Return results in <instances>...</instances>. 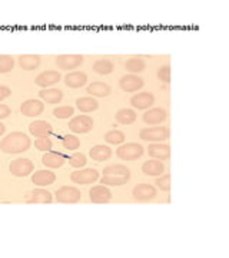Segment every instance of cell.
Listing matches in <instances>:
<instances>
[{"instance_id": "26", "label": "cell", "mask_w": 229, "mask_h": 258, "mask_svg": "<svg viewBox=\"0 0 229 258\" xmlns=\"http://www.w3.org/2000/svg\"><path fill=\"white\" fill-rule=\"evenodd\" d=\"M53 201L52 198V194L49 192L47 189H42V188H37L35 189L32 195H30V200L29 204H50Z\"/></svg>"}, {"instance_id": "17", "label": "cell", "mask_w": 229, "mask_h": 258, "mask_svg": "<svg viewBox=\"0 0 229 258\" xmlns=\"http://www.w3.org/2000/svg\"><path fill=\"white\" fill-rule=\"evenodd\" d=\"M168 118V113L162 108H152L145 112L143 115V122L147 125H159Z\"/></svg>"}, {"instance_id": "29", "label": "cell", "mask_w": 229, "mask_h": 258, "mask_svg": "<svg viewBox=\"0 0 229 258\" xmlns=\"http://www.w3.org/2000/svg\"><path fill=\"white\" fill-rule=\"evenodd\" d=\"M125 68H126L128 72H132V75H135L139 74V72H143L145 68H146V63H145V60H142V57L133 56V57H130L129 60H126Z\"/></svg>"}, {"instance_id": "12", "label": "cell", "mask_w": 229, "mask_h": 258, "mask_svg": "<svg viewBox=\"0 0 229 258\" xmlns=\"http://www.w3.org/2000/svg\"><path fill=\"white\" fill-rule=\"evenodd\" d=\"M43 111H45L43 102L37 101V99H28V101L23 102L22 106H20V112H22L25 116H30V118L39 116Z\"/></svg>"}, {"instance_id": "20", "label": "cell", "mask_w": 229, "mask_h": 258, "mask_svg": "<svg viewBox=\"0 0 229 258\" xmlns=\"http://www.w3.org/2000/svg\"><path fill=\"white\" fill-rule=\"evenodd\" d=\"M18 62L23 71H35L42 63V57L39 55H20Z\"/></svg>"}, {"instance_id": "8", "label": "cell", "mask_w": 229, "mask_h": 258, "mask_svg": "<svg viewBox=\"0 0 229 258\" xmlns=\"http://www.w3.org/2000/svg\"><path fill=\"white\" fill-rule=\"evenodd\" d=\"M69 129L74 134H88L93 129V119L88 115L74 116L73 119L69 122Z\"/></svg>"}, {"instance_id": "2", "label": "cell", "mask_w": 229, "mask_h": 258, "mask_svg": "<svg viewBox=\"0 0 229 258\" xmlns=\"http://www.w3.org/2000/svg\"><path fill=\"white\" fill-rule=\"evenodd\" d=\"M35 169V164L28 159V158H18L15 161H12L9 165V171L12 175L19 176V178H25L30 175Z\"/></svg>"}, {"instance_id": "28", "label": "cell", "mask_w": 229, "mask_h": 258, "mask_svg": "<svg viewBox=\"0 0 229 258\" xmlns=\"http://www.w3.org/2000/svg\"><path fill=\"white\" fill-rule=\"evenodd\" d=\"M115 118H116L118 123H120V125H130V123H133L136 120L137 115L133 109L125 108V109H120V111L116 112Z\"/></svg>"}, {"instance_id": "16", "label": "cell", "mask_w": 229, "mask_h": 258, "mask_svg": "<svg viewBox=\"0 0 229 258\" xmlns=\"http://www.w3.org/2000/svg\"><path fill=\"white\" fill-rule=\"evenodd\" d=\"M155 103V96L150 92H140L130 98V105L136 109H147Z\"/></svg>"}, {"instance_id": "5", "label": "cell", "mask_w": 229, "mask_h": 258, "mask_svg": "<svg viewBox=\"0 0 229 258\" xmlns=\"http://www.w3.org/2000/svg\"><path fill=\"white\" fill-rule=\"evenodd\" d=\"M57 203L62 204H76L81 201L82 198V192L74 188V186H62L59 188L55 194Z\"/></svg>"}, {"instance_id": "1", "label": "cell", "mask_w": 229, "mask_h": 258, "mask_svg": "<svg viewBox=\"0 0 229 258\" xmlns=\"http://www.w3.org/2000/svg\"><path fill=\"white\" fill-rule=\"evenodd\" d=\"M32 145V141L23 132H12L8 137L2 139L0 151L5 154H20L26 152Z\"/></svg>"}, {"instance_id": "23", "label": "cell", "mask_w": 229, "mask_h": 258, "mask_svg": "<svg viewBox=\"0 0 229 258\" xmlns=\"http://www.w3.org/2000/svg\"><path fill=\"white\" fill-rule=\"evenodd\" d=\"M86 92L98 98H106L112 93V88L105 82H93L86 88Z\"/></svg>"}, {"instance_id": "14", "label": "cell", "mask_w": 229, "mask_h": 258, "mask_svg": "<svg viewBox=\"0 0 229 258\" xmlns=\"http://www.w3.org/2000/svg\"><path fill=\"white\" fill-rule=\"evenodd\" d=\"M147 154L149 157H152L154 159L158 161H166L171 158V147L168 144H158L154 142L147 147Z\"/></svg>"}, {"instance_id": "11", "label": "cell", "mask_w": 229, "mask_h": 258, "mask_svg": "<svg viewBox=\"0 0 229 258\" xmlns=\"http://www.w3.org/2000/svg\"><path fill=\"white\" fill-rule=\"evenodd\" d=\"M89 198L95 204H106L112 200V192L108 186L102 184L98 186H92V189L89 191Z\"/></svg>"}, {"instance_id": "22", "label": "cell", "mask_w": 229, "mask_h": 258, "mask_svg": "<svg viewBox=\"0 0 229 258\" xmlns=\"http://www.w3.org/2000/svg\"><path fill=\"white\" fill-rule=\"evenodd\" d=\"M86 82H88V75L85 74V72H70V74H67L64 76L66 86H69L72 89L82 88Z\"/></svg>"}, {"instance_id": "27", "label": "cell", "mask_w": 229, "mask_h": 258, "mask_svg": "<svg viewBox=\"0 0 229 258\" xmlns=\"http://www.w3.org/2000/svg\"><path fill=\"white\" fill-rule=\"evenodd\" d=\"M76 108L81 112L89 113V112L96 111V109L99 108V103H98L96 99L86 96V98H79V99L76 101Z\"/></svg>"}, {"instance_id": "13", "label": "cell", "mask_w": 229, "mask_h": 258, "mask_svg": "<svg viewBox=\"0 0 229 258\" xmlns=\"http://www.w3.org/2000/svg\"><path fill=\"white\" fill-rule=\"evenodd\" d=\"M60 79H62V74L60 72H57V71H46V72H42V74L37 75L36 79H35V83H36L37 86L46 89V88H49V86L59 82Z\"/></svg>"}, {"instance_id": "3", "label": "cell", "mask_w": 229, "mask_h": 258, "mask_svg": "<svg viewBox=\"0 0 229 258\" xmlns=\"http://www.w3.org/2000/svg\"><path fill=\"white\" fill-rule=\"evenodd\" d=\"M145 149L140 144H125V145H120L116 151V155L122 159V161H136L139 158L142 157L145 152Z\"/></svg>"}, {"instance_id": "24", "label": "cell", "mask_w": 229, "mask_h": 258, "mask_svg": "<svg viewBox=\"0 0 229 258\" xmlns=\"http://www.w3.org/2000/svg\"><path fill=\"white\" fill-rule=\"evenodd\" d=\"M89 155L93 161L103 162V161H108L112 157V149L106 145H96L89 151Z\"/></svg>"}, {"instance_id": "7", "label": "cell", "mask_w": 229, "mask_h": 258, "mask_svg": "<svg viewBox=\"0 0 229 258\" xmlns=\"http://www.w3.org/2000/svg\"><path fill=\"white\" fill-rule=\"evenodd\" d=\"M85 57L82 55H59L56 56V66L60 71H73L83 63Z\"/></svg>"}, {"instance_id": "37", "label": "cell", "mask_w": 229, "mask_h": 258, "mask_svg": "<svg viewBox=\"0 0 229 258\" xmlns=\"http://www.w3.org/2000/svg\"><path fill=\"white\" fill-rule=\"evenodd\" d=\"M86 162H88V159L82 152H73L72 157L69 158V165H72L73 168H79V169L86 165Z\"/></svg>"}, {"instance_id": "25", "label": "cell", "mask_w": 229, "mask_h": 258, "mask_svg": "<svg viewBox=\"0 0 229 258\" xmlns=\"http://www.w3.org/2000/svg\"><path fill=\"white\" fill-rule=\"evenodd\" d=\"M39 96L46 103H59L63 99V92L60 89H42Z\"/></svg>"}, {"instance_id": "43", "label": "cell", "mask_w": 229, "mask_h": 258, "mask_svg": "<svg viewBox=\"0 0 229 258\" xmlns=\"http://www.w3.org/2000/svg\"><path fill=\"white\" fill-rule=\"evenodd\" d=\"M5 132H6V126H5V125H3V123L0 122V137H2V135H3Z\"/></svg>"}, {"instance_id": "32", "label": "cell", "mask_w": 229, "mask_h": 258, "mask_svg": "<svg viewBox=\"0 0 229 258\" xmlns=\"http://www.w3.org/2000/svg\"><path fill=\"white\" fill-rule=\"evenodd\" d=\"M129 176H116V175H103L101 178V182L103 185H109V186H119L129 182Z\"/></svg>"}, {"instance_id": "30", "label": "cell", "mask_w": 229, "mask_h": 258, "mask_svg": "<svg viewBox=\"0 0 229 258\" xmlns=\"http://www.w3.org/2000/svg\"><path fill=\"white\" fill-rule=\"evenodd\" d=\"M103 175H116V176H129L130 178V171L129 168L120 164H113V165L106 166L103 169Z\"/></svg>"}, {"instance_id": "21", "label": "cell", "mask_w": 229, "mask_h": 258, "mask_svg": "<svg viewBox=\"0 0 229 258\" xmlns=\"http://www.w3.org/2000/svg\"><path fill=\"white\" fill-rule=\"evenodd\" d=\"M56 181V175L52 171H37L32 175V182L36 186H47Z\"/></svg>"}, {"instance_id": "33", "label": "cell", "mask_w": 229, "mask_h": 258, "mask_svg": "<svg viewBox=\"0 0 229 258\" xmlns=\"http://www.w3.org/2000/svg\"><path fill=\"white\" fill-rule=\"evenodd\" d=\"M105 141H106L108 144H112V145H119V144H123V142H125V134L120 132V131L113 129V131L106 132Z\"/></svg>"}, {"instance_id": "10", "label": "cell", "mask_w": 229, "mask_h": 258, "mask_svg": "<svg viewBox=\"0 0 229 258\" xmlns=\"http://www.w3.org/2000/svg\"><path fill=\"white\" fill-rule=\"evenodd\" d=\"M156 194H158L156 188L155 186H152L150 184H139L136 185V186L133 188V191H132L133 198H135L136 201H142V203L155 200Z\"/></svg>"}, {"instance_id": "35", "label": "cell", "mask_w": 229, "mask_h": 258, "mask_svg": "<svg viewBox=\"0 0 229 258\" xmlns=\"http://www.w3.org/2000/svg\"><path fill=\"white\" fill-rule=\"evenodd\" d=\"M62 144H63L64 149H67V151H78L81 147V141L74 135H64Z\"/></svg>"}, {"instance_id": "6", "label": "cell", "mask_w": 229, "mask_h": 258, "mask_svg": "<svg viewBox=\"0 0 229 258\" xmlns=\"http://www.w3.org/2000/svg\"><path fill=\"white\" fill-rule=\"evenodd\" d=\"M70 179H72V182L78 185H89L99 179V172L92 168L79 169V171H74L70 174Z\"/></svg>"}, {"instance_id": "4", "label": "cell", "mask_w": 229, "mask_h": 258, "mask_svg": "<svg viewBox=\"0 0 229 258\" xmlns=\"http://www.w3.org/2000/svg\"><path fill=\"white\" fill-rule=\"evenodd\" d=\"M139 137L142 141L147 142H159L169 138V129L166 126H152V128L140 129Z\"/></svg>"}, {"instance_id": "19", "label": "cell", "mask_w": 229, "mask_h": 258, "mask_svg": "<svg viewBox=\"0 0 229 258\" xmlns=\"http://www.w3.org/2000/svg\"><path fill=\"white\" fill-rule=\"evenodd\" d=\"M42 162L43 165H46L47 168H52V169H56V168H62L63 164L66 162V157L62 155L60 152H46L43 158H42Z\"/></svg>"}, {"instance_id": "40", "label": "cell", "mask_w": 229, "mask_h": 258, "mask_svg": "<svg viewBox=\"0 0 229 258\" xmlns=\"http://www.w3.org/2000/svg\"><path fill=\"white\" fill-rule=\"evenodd\" d=\"M158 79L161 81V82L164 83H169L171 82V68L165 64V66H162V68H159L158 69Z\"/></svg>"}, {"instance_id": "34", "label": "cell", "mask_w": 229, "mask_h": 258, "mask_svg": "<svg viewBox=\"0 0 229 258\" xmlns=\"http://www.w3.org/2000/svg\"><path fill=\"white\" fill-rule=\"evenodd\" d=\"M15 68V59L10 55H0V74H8Z\"/></svg>"}, {"instance_id": "31", "label": "cell", "mask_w": 229, "mask_h": 258, "mask_svg": "<svg viewBox=\"0 0 229 258\" xmlns=\"http://www.w3.org/2000/svg\"><path fill=\"white\" fill-rule=\"evenodd\" d=\"M93 71L99 75H109L113 72V63L109 59H98L93 63Z\"/></svg>"}, {"instance_id": "36", "label": "cell", "mask_w": 229, "mask_h": 258, "mask_svg": "<svg viewBox=\"0 0 229 258\" xmlns=\"http://www.w3.org/2000/svg\"><path fill=\"white\" fill-rule=\"evenodd\" d=\"M73 106L66 105V106H57V108H55L53 109V115H55L56 118H59V119H67V118H70L73 115Z\"/></svg>"}, {"instance_id": "41", "label": "cell", "mask_w": 229, "mask_h": 258, "mask_svg": "<svg viewBox=\"0 0 229 258\" xmlns=\"http://www.w3.org/2000/svg\"><path fill=\"white\" fill-rule=\"evenodd\" d=\"M10 95H12V89H10L9 86H6V85H0V101L8 99Z\"/></svg>"}, {"instance_id": "18", "label": "cell", "mask_w": 229, "mask_h": 258, "mask_svg": "<svg viewBox=\"0 0 229 258\" xmlns=\"http://www.w3.org/2000/svg\"><path fill=\"white\" fill-rule=\"evenodd\" d=\"M142 172L147 176L162 175V174L165 172V165L162 164V161L149 159V161L142 164Z\"/></svg>"}, {"instance_id": "39", "label": "cell", "mask_w": 229, "mask_h": 258, "mask_svg": "<svg viewBox=\"0 0 229 258\" xmlns=\"http://www.w3.org/2000/svg\"><path fill=\"white\" fill-rule=\"evenodd\" d=\"M155 184L161 191H169V189H171V175H169V174H165L164 176L156 178Z\"/></svg>"}, {"instance_id": "15", "label": "cell", "mask_w": 229, "mask_h": 258, "mask_svg": "<svg viewBox=\"0 0 229 258\" xmlns=\"http://www.w3.org/2000/svg\"><path fill=\"white\" fill-rule=\"evenodd\" d=\"M29 132L30 135L36 137V138H43V137H49L53 134V128L49 122L45 120H35L29 125Z\"/></svg>"}, {"instance_id": "42", "label": "cell", "mask_w": 229, "mask_h": 258, "mask_svg": "<svg viewBox=\"0 0 229 258\" xmlns=\"http://www.w3.org/2000/svg\"><path fill=\"white\" fill-rule=\"evenodd\" d=\"M10 115V108L8 105H2L0 103V120L5 119V118H9Z\"/></svg>"}, {"instance_id": "9", "label": "cell", "mask_w": 229, "mask_h": 258, "mask_svg": "<svg viewBox=\"0 0 229 258\" xmlns=\"http://www.w3.org/2000/svg\"><path fill=\"white\" fill-rule=\"evenodd\" d=\"M119 85H120V89L123 91V92H128V93H132V92H137L139 89H142L143 88V79L142 78H139L137 75H125L122 79L119 81Z\"/></svg>"}, {"instance_id": "38", "label": "cell", "mask_w": 229, "mask_h": 258, "mask_svg": "<svg viewBox=\"0 0 229 258\" xmlns=\"http://www.w3.org/2000/svg\"><path fill=\"white\" fill-rule=\"evenodd\" d=\"M52 147H53V142H52V139L49 138V137L37 138L36 141H35V148L39 149V151H42V152H49V151H52Z\"/></svg>"}]
</instances>
